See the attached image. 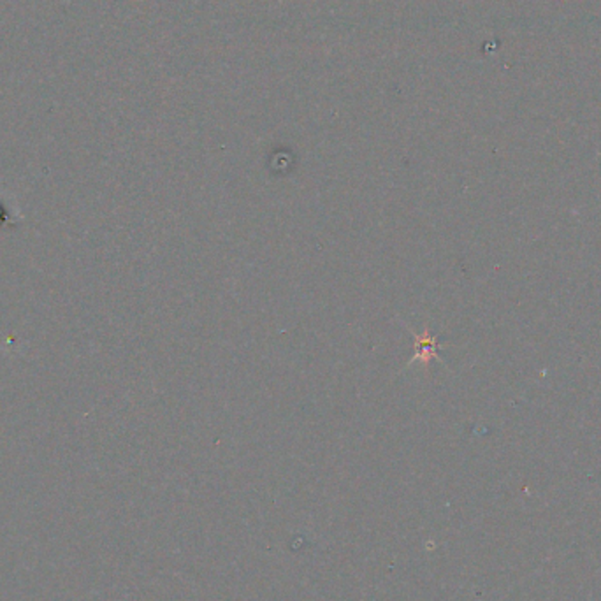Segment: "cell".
Wrapping results in <instances>:
<instances>
[{"label": "cell", "instance_id": "obj_1", "mask_svg": "<svg viewBox=\"0 0 601 601\" xmlns=\"http://www.w3.org/2000/svg\"><path fill=\"white\" fill-rule=\"evenodd\" d=\"M438 353V340L433 336H429L427 333L422 334L420 337H417V352H415L413 360H427L434 359Z\"/></svg>", "mask_w": 601, "mask_h": 601}]
</instances>
